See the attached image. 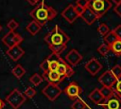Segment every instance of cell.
I'll return each instance as SVG.
<instances>
[{"label": "cell", "instance_id": "obj_6", "mask_svg": "<svg viewBox=\"0 0 121 109\" xmlns=\"http://www.w3.org/2000/svg\"><path fill=\"white\" fill-rule=\"evenodd\" d=\"M2 42L5 45H7L8 47H12L16 45H19L20 43L23 42V37L14 32V31H9L3 38H2Z\"/></svg>", "mask_w": 121, "mask_h": 109}, {"label": "cell", "instance_id": "obj_34", "mask_svg": "<svg viewBox=\"0 0 121 109\" xmlns=\"http://www.w3.org/2000/svg\"><path fill=\"white\" fill-rule=\"evenodd\" d=\"M77 5H79L83 8H87L88 7V4H89V0H77L76 2Z\"/></svg>", "mask_w": 121, "mask_h": 109}, {"label": "cell", "instance_id": "obj_8", "mask_svg": "<svg viewBox=\"0 0 121 109\" xmlns=\"http://www.w3.org/2000/svg\"><path fill=\"white\" fill-rule=\"evenodd\" d=\"M116 81H117V79H116L115 76L112 73L111 70L105 71V72L98 78V82H99L102 86L113 87V85L115 84Z\"/></svg>", "mask_w": 121, "mask_h": 109}, {"label": "cell", "instance_id": "obj_33", "mask_svg": "<svg viewBox=\"0 0 121 109\" xmlns=\"http://www.w3.org/2000/svg\"><path fill=\"white\" fill-rule=\"evenodd\" d=\"M74 7H75V9H76V11H77V13H78V17H79V16L82 14V12L84 11L85 8H83V7L79 6V5H77V4H76V6H74Z\"/></svg>", "mask_w": 121, "mask_h": 109}, {"label": "cell", "instance_id": "obj_37", "mask_svg": "<svg viewBox=\"0 0 121 109\" xmlns=\"http://www.w3.org/2000/svg\"><path fill=\"white\" fill-rule=\"evenodd\" d=\"M4 106H5V102L0 99V109H3V108H4Z\"/></svg>", "mask_w": 121, "mask_h": 109}, {"label": "cell", "instance_id": "obj_17", "mask_svg": "<svg viewBox=\"0 0 121 109\" xmlns=\"http://www.w3.org/2000/svg\"><path fill=\"white\" fill-rule=\"evenodd\" d=\"M41 28H42V26H41L38 22H36L35 20L29 22V23L27 24V26L26 27V29L27 32H29L31 35H36V34L41 30Z\"/></svg>", "mask_w": 121, "mask_h": 109}, {"label": "cell", "instance_id": "obj_28", "mask_svg": "<svg viewBox=\"0 0 121 109\" xmlns=\"http://www.w3.org/2000/svg\"><path fill=\"white\" fill-rule=\"evenodd\" d=\"M113 90H114V93L121 98V78L117 79L115 84L113 85Z\"/></svg>", "mask_w": 121, "mask_h": 109}, {"label": "cell", "instance_id": "obj_19", "mask_svg": "<svg viewBox=\"0 0 121 109\" xmlns=\"http://www.w3.org/2000/svg\"><path fill=\"white\" fill-rule=\"evenodd\" d=\"M111 51L116 55V56H121V40L117 39L116 41H114L111 45Z\"/></svg>", "mask_w": 121, "mask_h": 109}, {"label": "cell", "instance_id": "obj_39", "mask_svg": "<svg viewBox=\"0 0 121 109\" xmlns=\"http://www.w3.org/2000/svg\"><path fill=\"white\" fill-rule=\"evenodd\" d=\"M1 30H2V26L0 25V31H1Z\"/></svg>", "mask_w": 121, "mask_h": 109}, {"label": "cell", "instance_id": "obj_7", "mask_svg": "<svg viewBox=\"0 0 121 109\" xmlns=\"http://www.w3.org/2000/svg\"><path fill=\"white\" fill-rule=\"evenodd\" d=\"M98 105L102 106L104 109H121V98L114 94L108 99H104Z\"/></svg>", "mask_w": 121, "mask_h": 109}, {"label": "cell", "instance_id": "obj_15", "mask_svg": "<svg viewBox=\"0 0 121 109\" xmlns=\"http://www.w3.org/2000/svg\"><path fill=\"white\" fill-rule=\"evenodd\" d=\"M43 79L46 80L48 82H51V83H59L60 82H61L63 80V78L58 73L57 70L53 71V70H48L46 72H43Z\"/></svg>", "mask_w": 121, "mask_h": 109}, {"label": "cell", "instance_id": "obj_32", "mask_svg": "<svg viewBox=\"0 0 121 109\" xmlns=\"http://www.w3.org/2000/svg\"><path fill=\"white\" fill-rule=\"evenodd\" d=\"M112 31L114 32V34L117 36V38L119 40H121V25H118L114 29H112Z\"/></svg>", "mask_w": 121, "mask_h": 109}, {"label": "cell", "instance_id": "obj_25", "mask_svg": "<svg viewBox=\"0 0 121 109\" xmlns=\"http://www.w3.org/2000/svg\"><path fill=\"white\" fill-rule=\"evenodd\" d=\"M49 48L51 49L52 52L57 53V54H60L61 52L64 51V49L66 48V45H49Z\"/></svg>", "mask_w": 121, "mask_h": 109}, {"label": "cell", "instance_id": "obj_30", "mask_svg": "<svg viewBox=\"0 0 121 109\" xmlns=\"http://www.w3.org/2000/svg\"><path fill=\"white\" fill-rule=\"evenodd\" d=\"M36 95V90L33 87H27L25 91V96L26 98H33Z\"/></svg>", "mask_w": 121, "mask_h": 109}, {"label": "cell", "instance_id": "obj_29", "mask_svg": "<svg viewBox=\"0 0 121 109\" xmlns=\"http://www.w3.org/2000/svg\"><path fill=\"white\" fill-rule=\"evenodd\" d=\"M111 71H112V73L115 76V78H116V79L121 78V66H120L119 64L114 65V66L111 69Z\"/></svg>", "mask_w": 121, "mask_h": 109}, {"label": "cell", "instance_id": "obj_10", "mask_svg": "<svg viewBox=\"0 0 121 109\" xmlns=\"http://www.w3.org/2000/svg\"><path fill=\"white\" fill-rule=\"evenodd\" d=\"M61 16H62L68 23H70V24H73V23L77 20V18L78 17V13H77V11H76V9H75L74 5H72V4H69V5L62 10Z\"/></svg>", "mask_w": 121, "mask_h": 109}, {"label": "cell", "instance_id": "obj_9", "mask_svg": "<svg viewBox=\"0 0 121 109\" xmlns=\"http://www.w3.org/2000/svg\"><path fill=\"white\" fill-rule=\"evenodd\" d=\"M64 92H65V94H66L71 100H76V99H78V98L79 97V95L81 94L82 89H81V87H80L76 82H70V83L66 86Z\"/></svg>", "mask_w": 121, "mask_h": 109}, {"label": "cell", "instance_id": "obj_23", "mask_svg": "<svg viewBox=\"0 0 121 109\" xmlns=\"http://www.w3.org/2000/svg\"><path fill=\"white\" fill-rule=\"evenodd\" d=\"M110 50H111V47H110V45H109L108 44H106V43L101 44V45L97 47V52H98L101 56H106V55L110 52Z\"/></svg>", "mask_w": 121, "mask_h": 109}, {"label": "cell", "instance_id": "obj_14", "mask_svg": "<svg viewBox=\"0 0 121 109\" xmlns=\"http://www.w3.org/2000/svg\"><path fill=\"white\" fill-rule=\"evenodd\" d=\"M79 17H80L87 25H92V24H94V23L98 19V17L96 16V14H95L91 9H89L88 7L85 8L84 11L82 12V14H81Z\"/></svg>", "mask_w": 121, "mask_h": 109}, {"label": "cell", "instance_id": "obj_36", "mask_svg": "<svg viewBox=\"0 0 121 109\" xmlns=\"http://www.w3.org/2000/svg\"><path fill=\"white\" fill-rule=\"evenodd\" d=\"M30 5H32V6H34V5H36V4H38L41 0H26Z\"/></svg>", "mask_w": 121, "mask_h": 109}, {"label": "cell", "instance_id": "obj_35", "mask_svg": "<svg viewBox=\"0 0 121 109\" xmlns=\"http://www.w3.org/2000/svg\"><path fill=\"white\" fill-rule=\"evenodd\" d=\"M113 10H114V12L121 18V3L115 5V7L113 8Z\"/></svg>", "mask_w": 121, "mask_h": 109}, {"label": "cell", "instance_id": "obj_22", "mask_svg": "<svg viewBox=\"0 0 121 109\" xmlns=\"http://www.w3.org/2000/svg\"><path fill=\"white\" fill-rule=\"evenodd\" d=\"M43 78L41 75H39L38 73H34V74L29 78V82H30L34 86L40 85V84L43 82Z\"/></svg>", "mask_w": 121, "mask_h": 109}, {"label": "cell", "instance_id": "obj_27", "mask_svg": "<svg viewBox=\"0 0 121 109\" xmlns=\"http://www.w3.org/2000/svg\"><path fill=\"white\" fill-rule=\"evenodd\" d=\"M18 27H19V23L14 19H10L7 24V27L10 31H14V29H16Z\"/></svg>", "mask_w": 121, "mask_h": 109}, {"label": "cell", "instance_id": "obj_4", "mask_svg": "<svg viewBox=\"0 0 121 109\" xmlns=\"http://www.w3.org/2000/svg\"><path fill=\"white\" fill-rule=\"evenodd\" d=\"M26 100V97L25 94L21 93L17 88H14L11 90V92L6 97V101L13 108V109H18L25 103Z\"/></svg>", "mask_w": 121, "mask_h": 109}, {"label": "cell", "instance_id": "obj_20", "mask_svg": "<svg viewBox=\"0 0 121 109\" xmlns=\"http://www.w3.org/2000/svg\"><path fill=\"white\" fill-rule=\"evenodd\" d=\"M99 90H100V93L102 94L104 99H108V98H110L115 94L113 87H110V86H102Z\"/></svg>", "mask_w": 121, "mask_h": 109}, {"label": "cell", "instance_id": "obj_1", "mask_svg": "<svg viewBox=\"0 0 121 109\" xmlns=\"http://www.w3.org/2000/svg\"><path fill=\"white\" fill-rule=\"evenodd\" d=\"M57 10L52 7L46 6L44 0H41L39 5L29 12V15L41 26L45 25L50 20H53L57 16Z\"/></svg>", "mask_w": 121, "mask_h": 109}, {"label": "cell", "instance_id": "obj_31", "mask_svg": "<svg viewBox=\"0 0 121 109\" xmlns=\"http://www.w3.org/2000/svg\"><path fill=\"white\" fill-rule=\"evenodd\" d=\"M40 67H41V69L43 70V72H46V71H48V70H49V64H48L47 59L43 60V61L41 63Z\"/></svg>", "mask_w": 121, "mask_h": 109}, {"label": "cell", "instance_id": "obj_18", "mask_svg": "<svg viewBox=\"0 0 121 109\" xmlns=\"http://www.w3.org/2000/svg\"><path fill=\"white\" fill-rule=\"evenodd\" d=\"M11 73L16 79H21L26 74V69L21 64H17L11 69Z\"/></svg>", "mask_w": 121, "mask_h": 109}, {"label": "cell", "instance_id": "obj_2", "mask_svg": "<svg viewBox=\"0 0 121 109\" xmlns=\"http://www.w3.org/2000/svg\"><path fill=\"white\" fill-rule=\"evenodd\" d=\"M43 40L49 46L56 45H66L70 41V37L59 26H55L52 30L44 36Z\"/></svg>", "mask_w": 121, "mask_h": 109}, {"label": "cell", "instance_id": "obj_21", "mask_svg": "<svg viewBox=\"0 0 121 109\" xmlns=\"http://www.w3.org/2000/svg\"><path fill=\"white\" fill-rule=\"evenodd\" d=\"M118 38H117V36L114 34V32L112 31V30H110L105 36H104V41H105V43L106 44H108L109 45H111L114 41H116Z\"/></svg>", "mask_w": 121, "mask_h": 109}, {"label": "cell", "instance_id": "obj_13", "mask_svg": "<svg viewBox=\"0 0 121 109\" xmlns=\"http://www.w3.org/2000/svg\"><path fill=\"white\" fill-rule=\"evenodd\" d=\"M6 54H7L12 61L16 62V61H18L22 56H24L25 50H24L23 48H21V47L19 46V45H14V46H12V47H9L8 50H7V52H6Z\"/></svg>", "mask_w": 121, "mask_h": 109}, {"label": "cell", "instance_id": "obj_5", "mask_svg": "<svg viewBox=\"0 0 121 109\" xmlns=\"http://www.w3.org/2000/svg\"><path fill=\"white\" fill-rule=\"evenodd\" d=\"M61 92L62 90L57 83H51V82H48V84H46L42 90V93L51 101L55 100L61 94Z\"/></svg>", "mask_w": 121, "mask_h": 109}, {"label": "cell", "instance_id": "obj_24", "mask_svg": "<svg viewBox=\"0 0 121 109\" xmlns=\"http://www.w3.org/2000/svg\"><path fill=\"white\" fill-rule=\"evenodd\" d=\"M86 103L79 98L76 99V100L72 104V109H85L86 108Z\"/></svg>", "mask_w": 121, "mask_h": 109}, {"label": "cell", "instance_id": "obj_38", "mask_svg": "<svg viewBox=\"0 0 121 109\" xmlns=\"http://www.w3.org/2000/svg\"><path fill=\"white\" fill-rule=\"evenodd\" d=\"M115 5H117V4H119V3H121V0H112Z\"/></svg>", "mask_w": 121, "mask_h": 109}, {"label": "cell", "instance_id": "obj_12", "mask_svg": "<svg viewBox=\"0 0 121 109\" xmlns=\"http://www.w3.org/2000/svg\"><path fill=\"white\" fill-rule=\"evenodd\" d=\"M81 60L82 56L77 49H71L65 56V61L72 66L77 65Z\"/></svg>", "mask_w": 121, "mask_h": 109}, {"label": "cell", "instance_id": "obj_11", "mask_svg": "<svg viewBox=\"0 0 121 109\" xmlns=\"http://www.w3.org/2000/svg\"><path fill=\"white\" fill-rule=\"evenodd\" d=\"M102 68V64L98 62L97 59L95 58H92L90 59L86 64H85V69L92 75L95 76L96 75Z\"/></svg>", "mask_w": 121, "mask_h": 109}, {"label": "cell", "instance_id": "obj_26", "mask_svg": "<svg viewBox=\"0 0 121 109\" xmlns=\"http://www.w3.org/2000/svg\"><path fill=\"white\" fill-rule=\"evenodd\" d=\"M97 31H98V33H99L100 35L105 36V35L110 31V28H109V27H108L106 24L102 23V24H100V25L98 26V27H97Z\"/></svg>", "mask_w": 121, "mask_h": 109}, {"label": "cell", "instance_id": "obj_16", "mask_svg": "<svg viewBox=\"0 0 121 109\" xmlns=\"http://www.w3.org/2000/svg\"><path fill=\"white\" fill-rule=\"evenodd\" d=\"M89 99L95 104H99L101 101L104 100V98L102 96V94L100 93V90L98 88H95L90 94H89Z\"/></svg>", "mask_w": 121, "mask_h": 109}, {"label": "cell", "instance_id": "obj_3", "mask_svg": "<svg viewBox=\"0 0 121 109\" xmlns=\"http://www.w3.org/2000/svg\"><path fill=\"white\" fill-rule=\"evenodd\" d=\"M88 8L100 18L112 8V3L110 0H89Z\"/></svg>", "mask_w": 121, "mask_h": 109}]
</instances>
